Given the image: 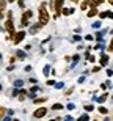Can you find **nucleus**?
Here are the masks:
<instances>
[{
	"label": "nucleus",
	"instance_id": "obj_1",
	"mask_svg": "<svg viewBox=\"0 0 113 121\" xmlns=\"http://www.w3.org/2000/svg\"><path fill=\"white\" fill-rule=\"evenodd\" d=\"M49 21H50V16L47 13V9H46V3H41V6H39V22L42 25H46Z\"/></svg>",
	"mask_w": 113,
	"mask_h": 121
},
{
	"label": "nucleus",
	"instance_id": "obj_2",
	"mask_svg": "<svg viewBox=\"0 0 113 121\" xmlns=\"http://www.w3.org/2000/svg\"><path fill=\"white\" fill-rule=\"evenodd\" d=\"M46 115H47V108L46 107H39L33 112V118H42V117H46Z\"/></svg>",
	"mask_w": 113,
	"mask_h": 121
},
{
	"label": "nucleus",
	"instance_id": "obj_3",
	"mask_svg": "<svg viewBox=\"0 0 113 121\" xmlns=\"http://www.w3.org/2000/svg\"><path fill=\"white\" fill-rule=\"evenodd\" d=\"M32 16H33V11H32V9H27V11L22 14V19H21V21H22V25H24V27H25V25H28V19L32 17Z\"/></svg>",
	"mask_w": 113,
	"mask_h": 121
},
{
	"label": "nucleus",
	"instance_id": "obj_4",
	"mask_svg": "<svg viewBox=\"0 0 113 121\" xmlns=\"http://www.w3.org/2000/svg\"><path fill=\"white\" fill-rule=\"evenodd\" d=\"M24 38H25V31H17V33H16V35H14V44H19V43H21V41L24 39Z\"/></svg>",
	"mask_w": 113,
	"mask_h": 121
},
{
	"label": "nucleus",
	"instance_id": "obj_5",
	"mask_svg": "<svg viewBox=\"0 0 113 121\" xmlns=\"http://www.w3.org/2000/svg\"><path fill=\"white\" fill-rule=\"evenodd\" d=\"M64 0H55V11H57V17L61 14V8H63Z\"/></svg>",
	"mask_w": 113,
	"mask_h": 121
},
{
	"label": "nucleus",
	"instance_id": "obj_6",
	"mask_svg": "<svg viewBox=\"0 0 113 121\" xmlns=\"http://www.w3.org/2000/svg\"><path fill=\"white\" fill-rule=\"evenodd\" d=\"M97 13H99V11H97V6H91V9L88 11V17H94Z\"/></svg>",
	"mask_w": 113,
	"mask_h": 121
},
{
	"label": "nucleus",
	"instance_id": "obj_7",
	"mask_svg": "<svg viewBox=\"0 0 113 121\" xmlns=\"http://www.w3.org/2000/svg\"><path fill=\"white\" fill-rule=\"evenodd\" d=\"M107 63H109V55L102 54V55H100V66H105Z\"/></svg>",
	"mask_w": 113,
	"mask_h": 121
},
{
	"label": "nucleus",
	"instance_id": "obj_8",
	"mask_svg": "<svg viewBox=\"0 0 113 121\" xmlns=\"http://www.w3.org/2000/svg\"><path fill=\"white\" fill-rule=\"evenodd\" d=\"M41 27H42V24H41V22H39V24H36V25H32V28H30V31H32V35H35V33H36V31L39 30Z\"/></svg>",
	"mask_w": 113,
	"mask_h": 121
},
{
	"label": "nucleus",
	"instance_id": "obj_9",
	"mask_svg": "<svg viewBox=\"0 0 113 121\" xmlns=\"http://www.w3.org/2000/svg\"><path fill=\"white\" fill-rule=\"evenodd\" d=\"M105 0H90V3H91V6H99L100 3H104ZM90 6V8H91Z\"/></svg>",
	"mask_w": 113,
	"mask_h": 121
},
{
	"label": "nucleus",
	"instance_id": "obj_10",
	"mask_svg": "<svg viewBox=\"0 0 113 121\" xmlns=\"http://www.w3.org/2000/svg\"><path fill=\"white\" fill-rule=\"evenodd\" d=\"M72 13H74L72 8H71V9H69V8H63V9H61V14H64V16H69V14H72Z\"/></svg>",
	"mask_w": 113,
	"mask_h": 121
},
{
	"label": "nucleus",
	"instance_id": "obj_11",
	"mask_svg": "<svg viewBox=\"0 0 113 121\" xmlns=\"http://www.w3.org/2000/svg\"><path fill=\"white\" fill-rule=\"evenodd\" d=\"M88 6H91L90 2H82V3H80V9H82V11H83V9H86Z\"/></svg>",
	"mask_w": 113,
	"mask_h": 121
},
{
	"label": "nucleus",
	"instance_id": "obj_12",
	"mask_svg": "<svg viewBox=\"0 0 113 121\" xmlns=\"http://www.w3.org/2000/svg\"><path fill=\"white\" fill-rule=\"evenodd\" d=\"M47 101V96H44V98H38V99H35L33 102L35 104H42V102H46Z\"/></svg>",
	"mask_w": 113,
	"mask_h": 121
},
{
	"label": "nucleus",
	"instance_id": "obj_13",
	"mask_svg": "<svg viewBox=\"0 0 113 121\" xmlns=\"http://www.w3.org/2000/svg\"><path fill=\"white\" fill-rule=\"evenodd\" d=\"M107 98H109V94H107V93H104L102 96H99V98H97V102H100V104H102V102H104V101H105Z\"/></svg>",
	"mask_w": 113,
	"mask_h": 121
},
{
	"label": "nucleus",
	"instance_id": "obj_14",
	"mask_svg": "<svg viewBox=\"0 0 113 121\" xmlns=\"http://www.w3.org/2000/svg\"><path fill=\"white\" fill-rule=\"evenodd\" d=\"M17 57L21 60H24L25 58V57H27V54H25V52H24V50H17Z\"/></svg>",
	"mask_w": 113,
	"mask_h": 121
},
{
	"label": "nucleus",
	"instance_id": "obj_15",
	"mask_svg": "<svg viewBox=\"0 0 113 121\" xmlns=\"http://www.w3.org/2000/svg\"><path fill=\"white\" fill-rule=\"evenodd\" d=\"M99 112L102 113V115H105V113H109V108L104 107V105H100V107H99Z\"/></svg>",
	"mask_w": 113,
	"mask_h": 121
},
{
	"label": "nucleus",
	"instance_id": "obj_16",
	"mask_svg": "<svg viewBox=\"0 0 113 121\" xmlns=\"http://www.w3.org/2000/svg\"><path fill=\"white\" fill-rule=\"evenodd\" d=\"M61 108H63L61 104H54V105H52V110H61Z\"/></svg>",
	"mask_w": 113,
	"mask_h": 121
},
{
	"label": "nucleus",
	"instance_id": "obj_17",
	"mask_svg": "<svg viewBox=\"0 0 113 121\" xmlns=\"http://www.w3.org/2000/svg\"><path fill=\"white\" fill-rule=\"evenodd\" d=\"M0 6H2V11H5V8H6V0H2L0 2Z\"/></svg>",
	"mask_w": 113,
	"mask_h": 121
},
{
	"label": "nucleus",
	"instance_id": "obj_18",
	"mask_svg": "<svg viewBox=\"0 0 113 121\" xmlns=\"http://www.w3.org/2000/svg\"><path fill=\"white\" fill-rule=\"evenodd\" d=\"M72 91H74V88L71 86L69 90H66V91H64V96H69V94H72Z\"/></svg>",
	"mask_w": 113,
	"mask_h": 121
},
{
	"label": "nucleus",
	"instance_id": "obj_19",
	"mask_svg": "<svg viewBox=\"0 0 113 121\" xmlns=\"http://www.w3.org/2000/svg\"><path fill=\"white\" fill-rule=\"evenodd\" d=\"M14 85L19 88V86H22V85H24V82H22V80H16V82H14Z\"/></svg>",
	"mask_w": 113,
	"mask_h": 121
},
{
	"label": "nucleus",
	"instance_id": "obj_20",
	"mask_svg": "<svg viewBox=\"0 0 113 121\" xmlns=\"http://www.w3.org/2000/svg\"><path fill=\"white\" fill-rule=\"evenodd\" d=\"M109 52H113V39L110 41V44H109Z\"/></svg>",
	"mask_w": 113,
	"mask_h": 121
},
{
	"label": "nucleus",
	"instance_id": "obj_21",
	"mask_svg": "<svg viewBox=\"0 0 113 121\" xmlns=\"http://www.w3.org/2000/svg\"><path fill=\"white\" fill-rule=\"evenodd\" d=\"M93 108H94V107H93V105H85V110H86V112H91Z\"/></svg>",
	"mask_w": 113,
	"mask_h": 121
},
{
	"label": "nucleus",
	"instance_id": "obj_22",
	"mask_svg": "<svg viewBox=\"0 0 113 121\" xmlns=\"http://www.w3.org/2000/svg\"><path fill=\"white\" fill-rule=\"evenodd\" d=\"M91 71H93V72H99V71H100V66H94Z\"/></svg>",
	"mask_w": 113,
	"mask_h": 121
},
{
	"label": "nucleus",
	"instance_id": "obj_23",
	"mask_svg": "<svg viewBox=\"0 0 113 121\" xmlns=\"http://www.w3.org/2000/svg\"><path fill=\"white\" fill-rule=\"evenodd\" d=\"M0 113H2V117H5V113H6V108L2 107V108H0Z\"/></svg>",
	"mask_w": 113,
	"mask_h": 121
},
{
	"label": "nucleus",
	"instance_id": "obj_24",
	"mask_svg": "<svg viewBox=\"0 0 113 121\" xmlns=\"http://www.w3.org/2000/svg\"><path fill=\"white\" fill-rule=\"evenodd\" d=\"M17 5H19V8H24V0H17Z\"/></svg>",
	"mask_w": 113,
	"mask_h": 121
},
{
	"label": "nucleus",
	"instance_id": "obj_25",
	"mask_svg": "<svg viewBox=\"0 0 113 121\" xmlns=\"http://www.w3.org/2000/svg\"><path fill=\"white\" fill-rule=\"evenodd\" d=\"M99 16H100V19H105V17H107V11H104V13H100Z\"/></svg>",
	"mask_w": 113,
	"mask_h": 121
},
{
	"label": "nucleus",
	"instance_id": "obj_26",
	"mask_svg": "<svg viewBox=\"0 0 113 121\" xmlns=\"http://www.w3.org/2000/svg\"><path fill=\"white\" fill-rule=\"evenodd\" d=\"M79 58H80V57H79V55H74V57H72V60H74V63H75V61H79Z\"/></svg>",
	"mask_w": 113,
	"mask_h": 121
},
{
	"label": "nucleus",
	"instance_id": "obj_27",
	"mask_svg": "<svg viewBox=\"0 0 113 121\" xmlns=\"http://www.w3.org/2000/svg\"><path fill=\"white\" fill-rule=\"evenodd\" d=\"M47 74H49V66L44 68V76H47Z\"/></svg>",
	"mask_w": 113,
	"mask_h": 121
},
{
	"label": "nucleus",
	"instance_id": "obj_28",
	"mask_svg": "<svg viewBox=\"0 0 113 121\" xmlns=\"http://www.w3.org/2000/svg\"><path fill=\"white\" fill-rule=\"evenodd\" d=\"M46 83H47V85H50V86H52V85H55V82H54V80H47Z\"/></svg>",
	"mask_w": 113,
	"mask_h": 121
},
{
	"label": "nucleus",
	"instance_id": "obj_29",
	"mask_svg": "<svg viewBox=\"0 0 113 121\" xmlns=\"http://www.w3.org/2000/svg\"><path fill=\"white\" fill-rule=\"evenodd\" d=\"M68 108H69V110H74V108H75V105H74V104H69Z\"/></svg>",
	"mask_w": 113,
	"mask_h": 121
},
{
	"label": "nucleus",
	"instance_id": "obj_30",
	"mask_svg": "<svg viewBox=\"0 0 113 121\" xmlns=\"http://www.w3.org/2000/svg\"><path fill=\"white\" fill-rule=\"evenodd\" d=\"M80 120H90V117H88V115H82Z\"/></svg>",
	"mask_w": 113,
	"mask_h": 121
},
{
	"label": "nucleus",
	"instance_id": "obj_31",
	"mask_svg": "<svg viewBox=\"0 0 113 121\" xmlns=\"http://www.w3.org/2000/svg\"><path fill=\"white\" fill-rule=\"evenodd\" d=\"M107 16H109L110 19H113V13H112V11H107Z\"/></svg>",
	"mask_w": 113,
	"mask_h": 121
},
{
	"label": "nucleus",
	"instance_id": "obj_32",
	"mask_svg": "<svg viewBox=\"0 0 113 121\" xmlns=\"http://www.w3.org/2000/svg\"><path fill=\"white\" fill-rule=\"evenodd\" d=\"M69 2H72V3H79V0H69Z\"/></svg>",
	"mask_w": 113,
	"mask_h": 121
},
{
	"label": "nucleus",
	"instance_id": "obj_33",
	"mask_svg": "<svg viewBox=\"0 0 113 121\" xmlns=\"http://www.w3.org/2000/svg\"><path fill=\"white\" fill-rule=\"evenodd\" d=\"M109 3H110V5H113V0H109Z\"/></svg>",
	"mask_w": 113,
	"mask_h": 121
},
{
	"label": "nucleus",
	"instance_id": "obj_34",
	"mask_svg": "<svg viewBox=\"0 0 113 121\" xmlns=\"http://www.w3.org/2000/svg\"><path fill=\"white\" fill-rule=\"evenodd\" d=\"M8 2H9V3H13V2H16V0H8Z\"/></svg>",
	"mask_w": 113,
	"mask_h": 121
}]
</instances>
